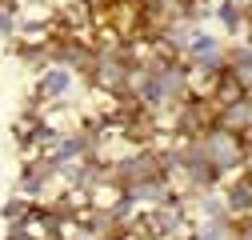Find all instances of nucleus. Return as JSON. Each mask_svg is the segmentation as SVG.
Listing matches in <instances>:
<instances>
[{
  "label": "nucleus",
  "instance_id": "f257e3e1",
  "mask_svg": "<svg viewBox=\"0 0 252 240\" xmlns=\"http://www.w3.org/2000/svg\"><path fill=\"white\" fill-rule=\"evenodd\" d=\"M72 84H76V72L68 68H60V64H44L36 72V100L52 104V100H64L72 92Z\"/></svg>",
  "mask_w": 252,
  "mask_h": 240
},
{
  "label": "nucleus",
  "instance_id": "f03ea898",
  "mask_svg": "<svg viewBox=\"0 0 252 240\" xmlns=\"http://www.w3.org/2000/svg\"><path fill=\"white\" fill-rule=\"evenodd\" d=\"M28 212H32V200H28V196H12V200L4 204V220H8V224H20Z\"/></svg>",
  "mask_w": 252,
  "mask_h": 240
}]
</instances>
